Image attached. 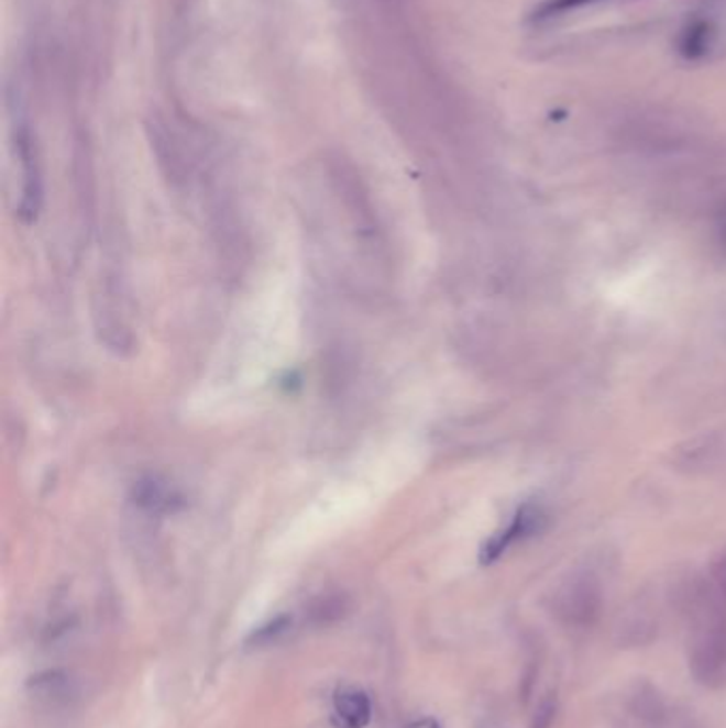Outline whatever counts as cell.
<instances>
[{
  "mask_svg": "<svg viewBox=\"0 0 726 728\" xmlns=\"http://www.w3.org/2000/svg\"><path fill=\"white\" fill-rule=\"evenodd\" d=\"M314 620L316 622H332V620H339L345 616V603L341 598H329V600H322L314 607L311 611Z\"/></svg>",
  "mask_w": 726,
  "mask_h": 728,
  "instance_id": "obj_12",
  "label": "cell"
},
{
  "mask_svg": "<svg viewBox=\"0 0 726 728\" xmlns=\"http://www.w3.org/2000/svg\"><path fill=\"white\" fill-rule=\"evenodd\" d=\"M332 712L339 728H366L373 716L371 698L356 686H343L334 693Z\"/></svg>",
  "mask_w": 726,
  "mask_h": 728,
  "instance_id": "obj_7",
  "label": "cell"
},
{
  "mask_svg": "<svg viewBox=\"0 0 726 728\" xmlns=\"http://www.w3.org/2000/svg\"><path fill=\"white\" fill-rule=\"evenodd\" d=\"M712 38H714L712 24L705 20H694L680 36V54L689 60H698L710 52Z\"/></svg>",
  "mask_w": 726,
  "mask_h": 728,
  "instance_id": "obj_8",
  "label": "cell"
},
{
  "mask_svg": "<svg viewBox=\"0 0 726 728\" xmlns=\"http://www.w3.org/2000/svg\"><path fill=\"white\" fill-rule=\"evenodd\" d=\"M554 614L566 627H593L601 614V595L593 582H573L554 596Z\"/></svg>",
  "mask_w": 726,
  "mask_h": 728,
  "instance_id": "obj_4",
  "label": "cell"
},
{
  "mask_svg": "<svg viewBox=\"0 0 726 728\" xmlns=\"http://www.w3.org/2000/svg\"><path fill=\"white\" fill-rule=\"evenodd\" d=\"M594 2H601V0H546L541 2L530 20L535 22H541V20H552V18H559L562 13H569V11H575V9H582V7H588V4H594Z\"/></svg>",
  "mask_w": 726,
  "mask_h": 728,
  "instance_id": "obj_10",
  "label": "cell"
},
{
  "mask_svg": "<svg viewBox=\"0 0 726 728\" xmlns=\"http://www.w3.org/2000/svg\"><path fill=\"white\" fill-rule=\"evenodd\" d=\"M403 728H441L432 718H420V720H414V723H409L407 727Z\"/></svg>",
  "mask_w": 726,
  "mask_h": 728,
  "instance_id": "obj_14",
  "label": "cell"
},
{
  "mask_svg": "<svg viewBox=\"0 0 726 728\" xmlns=\"http://www.w3.org/2000/svg\"><path fill=\"white\" fill-rule=\"evenodd\" d=\"M716 232H718V241H721V247H723V250L726 252V205L723 207V211L718 213Z\"/></svg>",
  "mask_w": 726,
  "mask_h": 728,
  "instance_id": "obj_13",
  "label": "cell"
},
{
  "mask_svg": "<svg viewBox=\"0 0 726 728\" xmlns=\"http://www.w3.org/2000/svg\"><path fill=\"white\" fill-rule=\"evenodd\" d=\"M557 712H559V701H557V693H548L541 696V701L535 707V714L530 718V728H550L557 720Z\"/></svg>",
  "mask_w": 726,
  "mask_h": 728,
  "instance_id": "obj_11",
  "label": "cell"
},
{
  "mask_svg": "<svg viewBox=\"0 0 726 728\" xmlns=\"http://www.w3.org/2000/svg\"><path fill=\"white\" fill-rule=\"evenodd\" d=\"M689 664L698 684L726 688V625L707 627L693 637Z\"/></svg>",
  "mask_w": 726,
  "mask_h": 728,
  "instance_id": "obj_2",
  "label": "cell"
},
{
  "mask_svg": "<svg viewBox=\"0 0 726 728\" xmlns=\"http://www.w3.org/2000/svg\"><path fill=\"white\" fill-rule=\"evenodd\" d=\"M15 154L20 163V173H22V199L18 205V216L22 218L24 224H33L41 209L43 200V184H41V168H38V158H36V147H34L33 134L26 124H18L15 134Z\"/></svg>",
  "mask_w": 726,
  "mask_h": 728,
  "instance_id": "obj_3",
  "label": "cell"
},
{
  "mask_svg": "<svg viewBox=\"0 0 726 728\" xmlns=\"http://www.w3.org/2000/svg\"><path fill=\"white\" fill-rule=\"evenodd\" d=\"M293 627V618L290 616H277L273 620H268L263 627L254 630L248 637L250 646H271L275 641H279L288 630Z\"/></svg>",
  "mask_w": 726,
  "mask_h": 728,
  "instance_id": "obj_9",
  "label": "cell"
},
{
  "mask_svg": "<svg viewBox=\"0 0 726 728\" xmlns=\"http://www.w3.org/2000/svg\"><path fill=\"white\" fill-rule=\"evenodd\" d=\"M623 728H694L693 723L671 707L659 691L646 682H635L623 695Z\"/></svg>",
  "mask_w": 726,
  "mask_h": 728,
  "instance_id": "obj_1",
  "label": "cell"
},
{
  "mask_svg": "<svg viewBox=\"0 0 726 728\" xmlns=\"http://www.w3.org/2000/svg\"><path fill=\"white\" fill-rule=\"evenodd\" d=\"M26 688L36 703H41L43 707H50V709L66 707L77 695L73 677L61 669L41 671L33 677H29Z\"/></svg>",
  "mask_w": 726,
  "mask_h": 728,
  "instance_id": "obj_6",
  "label": "cell"
},
{
  "mask_svg": "<svg viewBox=\"0 0 726 728\" xmlns=\"http://www.w3.org/2000/svg\"><path fill=\"white\" fill-rule=\"evenodd\" d=\"M546 527V514L537 505H525L518 509V514L512 518L507 529L496 532L493 539H488L480 552L482 564H493L498 561L514 543L525 541L528 537L541 532Z\"/></svg>",
  "mask_w": 726,
  "mask_h": 728,
  "instance_id": "obj_5",
  "label": "cell"
}]
</instances>
